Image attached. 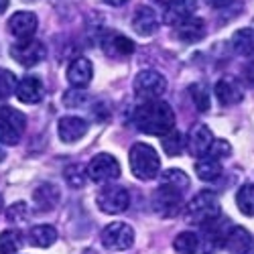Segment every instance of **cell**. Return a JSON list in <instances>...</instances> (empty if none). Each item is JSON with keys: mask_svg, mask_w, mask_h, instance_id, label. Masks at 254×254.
Instances as JSON below:
<instances>
[{"mask_svg": "<svg viewBox=\"0 0 254 254\" xmlns=\"http://www.w3.org/2000/svg\"><path fill=\"white\" fill-rule=\"evenodd\" d=\"M132 122L140 132L163 138L165 134L175 130V112L163 100L142 102L132 114Z\"/></svg>", "mask_w": 254, "mask_h": 254, "instance_id": "1", "label": "cell"}, {"mask_svg": "<svg viewBox=\"0 0 254 254\" xmlns=\"http://www.w3.org/2000/svg\"><path fill=\"white\" fill-rule=\"evenodd\" d=\"M222 207L220 199L214 191H199L191 201L185 205V220L193 226H207L211 222L220 220Z\"/></svg>", "mask_w": 254, "mask_h": 254, "instance_id": "2", "label": "cell"}, {"mask_svg": "<svg viewBox=\"0 0 254 254\" xmlns=\"http://www.w3.org/2000/svg\"><path fill=\"white\" fill-rule=\"evenodd\" d=\"M130 171L140 181H151L161 173V157L151 144L134 142L128 153Z\"/></svg>", "mask_w": 254, "mask_h": 254, "instance_id": "3", "label": "cell"}, {"mask_svg": "<svg viewBox=\"0 0 254 254\" xmlns=\"http://www.w3.org/2000/svg\"><path fill=\"white\" fill-rule=\"evenodd\" d=\"M27 128V118L25 114L10 108V106H0V144L14 146L23 138Z\"/></svg>", "mask_w": 254, "mask_h": 254, "instance_id": "4", "label": "cell"}, {"mask_svg": "<svg viewBox=\"0 0 254 254\" xmlns=\"http://www.w3.org/2000/svg\"><path fill=\"white\" fill-rule=\"evenodd\" d=\"M96 203L104 214H110V216L122 214V211H126L130 205V193H128V189H124L120 185L108 183L98 191Z\"/></svg>", "mask_w": 254, "mask_h": 254, "instance_id": "5", "label": "cell"}, {"mask_svg": "<svg viewBox=\"0 0 254 254\" xmlns=\"http://www.w3.org/2000/svg\"><path fill=\"white\" fill-rule=\"evenodd\" d=\"M167 92V77L155 69H144L134 77V94L144 102L161 100Z\"/></svg>", "mask_w": 254, "mask_h": 254, "instance_id": "6", "label": "cell"}, {"mask_svg": "<svg viewBox=\"0 0 254 254\" xmlns=\"http://www.w3.org/2000/svg\"><path fill=\"white\" fill-rule=\"evenodd\" d=\"M102 244L112 252H124L134 244V230L124 222H112L102 230Z\"/></svg>", "mask_w": 254, "mask_h": 254, "instance_id": "7", "label": "cell"}, {"mask_svg": "<svg viewBox=\"0 0 254 254\" xmlns=\"http://www.w3.org/2000/svg\"><path fill=\"white\" fill-rule=\"evenodd\" d=\"M86 169H88V177L94 183H106L108 185L110 181L120 177V163H118L116 157H112L108 153H100V155L92 157Z\"/></svg>", "mask_w": 254, "mask_h": 254, "instance_id": "8", "label": "cell"}, {"mask_svg": "<svg viewBox=\"0 0 254 254\" xmlns=\"http://www.w3.org/2000/svg\"><path fill=\"white\" fill-rule=\"evenodd\" d=\"M47 55L45 45L37 39H29V41H16L10 47V57L23 67H33L37 63H41Z\"/></svg>", "mask_w": 254, "mask_h": 254, "instance_id": "9", "label": "cell"}, {"mask_svg": "<svg viewBox=\"0 0 254 254\" xmlns=\"http://www.w3.org/2000/svg\"><path fill=\"white\" fill-rule=\"evenodd\" d=\"M153 209L155 214L161 216V218H175L181 207H183V193L175 191V189H169V187H163L159 185V189L153 193Z\"/></svg>", "mask_w": 254, "mask_h": 254, "instance_id": "10", "label": "cell"}, {"mask_svg": "<svg viewBox=\"0 0 254 254\" xmlns=\"http://www.w3.org/2000/svg\"><path fill=\"white\" fill-rule=\"evenodd\" d=\"M39 27V20L37 14L31 10H18L8 18V31L16 41H29L35 39Z\"/></svg>", "mask_w": 254, "mask_h": 254, "instance_id": "11", "label": "cell"}, {"mask_svg": "<svg viewBox=\"0 0 254 254\" xmlns=\"http://www.w3.org/2000/svg\"><path fill=\"white\" fill-rule=\"evenodd\" d=\"M102 51L114 59H126L134 53V43L126 35L110 31L102 37Z\"/></svg>", "mask_w": 254, "mask_h": 254, "instance_id": "12", "label": "cell"}, {"mask_svg": "<svg viewBox=\"0 0 254 254\" xmlns=\"http://www.w3.org/2000/svg\"><path fill=\"white\" fill-rule=\"evenodd\" d=\"M214 140L216 138H214V134H211V130L207 128V126L205 124H197L187 134V151H189L191 157H197V159L207 157Z\"/></svg>", "mask_w": 254, "mask_h": 254, "instance_id": "13", "label": "cell"}, {"mask_svg": "<svg viewBox=\"0 0 254 254\" xmlns=\"http://www.w3.org/2000/svg\"><path fill=\"white\" fill-rule=\"evenodd\" d=\"M94 77V65L86 57H75L67 67V81L75 90H86Z\"/></svg>", "mask_w": 254, "mask_h": 254, "instance_id": "14", "label": "cell"}, {"mask_svg": "<svg viewBox=\"0 0 254 254\" xmlns=\"http://www.w3.org/2000/svg\"><path fill=\"white\" fill-rule=\"evenodd\" d=\"M57 132L63 142H77L79 138L86 136L88 122L79 116H63L57 122Z\"/></svg>", "mask_w": 254, "mask_h": 254, "instance_id": "15", "label": "cell"}, {"mask_svg": "<svg viewBox=\"0 0 254 254\" xmlns=\"http://www.w3.org/2000/svg\"><path fill=\"white\" fill-rule=\"evenodd\" d=\"M195 10H197V2H195V0H173V2L167 6L163 20H165L167 25L177 27V25L183 23V20L195 16Z\"/></svg>", "mask_w": 254, "mask_h": 254, "instance_id": "16", "label": "cell"}, {"mask_svg": "<svg viewBox=\"0 0 254 254\" xmlns=\"http://www.w3.org/2000/svg\"><path fill=\"white\" fill-rule=\"evenodd\" d=\"M216 98L222 106H236L242 102L244 92H242V83L234 77H222L216 83Z\"/></svg>", "mask_w": 254, "mask_h": 254, "instance_id": "17", "label": "cell"}, {"mask_svg": "<svg viewBox=\"0 0 254 254\" xmlns=\"http://www.w3.org/2000/svg\"><path fill=\"white\" fill-rule=\"evenodd\" d=\"M45 96V88L43 81L35 75H27L18 81L16 86V98L23 104H39Z\"/></svg>", "mask_w": 254, "mask_h": 254, "instance_id": "18", "label": "cell"}, {"mask_svg": "<svg viewBox=\"0 0 254 254\" xmlns=\"http://www.w3.org/2000/svg\"><path fill=\"white\" fill-rule=\"evenodd\" d=\"M175 37L183 43H199L205 37V23L199 16H191L175 27Z\"/></svg>", "mask_w": 254, "mask_h": 254, "instance_id": "19", "label": "cell"}, {"mask_svg": "<svg viewBox=\"0 0 254 254\" xmlns=\"http://www.w3.org/2000/svg\"><path fill=\"white\" fill-rule=\"evenodd\" d=\"M132 29L142 35V37H149L159 29V16L151 6H140L134 16H132Z\"/></svg>", "mask_w": 254, "mask_h": 254, "instance_id": "20", "label": "cell"}, {"mask_svg": "<svg viewBox=\"0 0 254 254\" xmlns=\"http://www.w3.org/2000/svg\"><path fill=\"white\" fill-rule=\"evenodd\" d=\"M252 244V238L248 234V230L240 228V226H232L228 230V236H226V244L224 248L232 254H246L248 248Z\"/></svg>", "mask_w": 254, "mask_h": 254, "instance_id": "21", "label": "cell"}, {"mask_svg": "<svg viewBox=\"0 0 254 254\" xmlns=\"http://www.w3.org/2000/svg\"><path fill=\"white\" fill-rule=\"evenodd\" d=\"M33 201H35V207L39 211H51L59 203V189L53 183L39 185L33 193Z\"/></svg>", "mask_w": 254, "mask_h": 254, "instance_id": "22", "label": "cell"}, {"mask_svg": "<svg viewBox=\"0 0 254 254\" xmlns=\"http://www.w3.org/2000/svg\"><path fill=\"white\" fill-rule=\"evenodd\" d=\"M27 240L31 246H37V248H49L55 244L57 240V230L53 226H47V224H41V226H33L27 234Z\"/></svg>", "mask_w": 254, "mask_h": 254, "instance_id": "23", "label": "cell"}, {"mask_svg": "<svg viewBox=\"0 0 254 254\" xmlns=\"http://www.w3.org/2000/svg\"><path fill=\"white\" fill-rule=\"evenodd\" d=\"M195 173L201 181H216L222 175V163L214 157H201L195 163Z\"/></svg>", "mask_w": 254, "mask_h": 254, "instance_id": "24", "label": "cell"}, {"mask_svg": "<svg viewBox=\"0 0 254 254\" xmlns=\"http://www.w3.org/2000/svg\"><path fill=\"white\" fill-rule=\"evenodd\" d=\"M232 47L236 53L254 59V29H242L236 31L232 37Z\"/></svg>", "mask_w": 254, "mask_h": 254, "instance_id": "25", "label": "cell"}, {"mask_svg": "<svg viewBox=\"0 0 254 254\" xmlns=\"http://www.w3.org/2000/svg\"><path fill=\"white\" fill-rule=\"evenodd\" d=\"M161 185L175 189L179 193H185L189 189V177L181 171V169H167V171L161 173Z\"/></svg>", "mask_w": 254, "mask_h": 254, "instance_id": "26", "label": "cell"}, {"mask_svg": "<svg viewBox=\"0 0 254 254\" xmlns=\"http://www.w3.org/2000/svg\"><path fill=\"white\" fill-rule=\"evenodd\" d=\"M173 248L177 254H195L201 248V242L199 236L193 234V232H181L173 240Z\"/></svg>", "mask_w": 254, "mask_h": 254, "instance_id": "27", "label": "cell"}, {"mask_svg": "<svg viewBox=\"0 0 254 254\" xmlns=\"http://www.w3.org/2000/svg\"><path fill=\"white\" fill-rule=\"evenodd\" d=\"M161 144H163V151L169 157H179L183 153V149H187V138L179 130H171L161 138Z\"/></svg>", "mask_w": 254, "mask_h": 254, "instance_id": "28", "label": "cell"}, {"mask_svg": "<svg viewBox=\"0 0 254 254\" xmlns=\"http://www.w3.org/2000/svg\"><path fill=\"white\" fill-rule=\"evenodd\" d=\"M236 205L244 216H254V183H246L236 193Z\"/></svg>", "mask_w": 254, "mask_h": 254, "instance_id": "29", "label": "cell"}, {"mask_svg": "<svg viewBox=\"0 0 254 254\" xmlns=\"http://www.w3.org/2000/svg\"><path fill=\"white\" fill-rule=\"evenodd\" d=\"M23 246V234L18 230H4L0 234V254H14Z\"/></svg>", "mask_w": 254, "mask_h": 254, "instance_id": "30", "label": "cell"}, {"mask_svg": "<svg viewBox=\"0 0 254 254\" xmlns=\"http://www.w3.org/2000/svg\"><path fill=\"white\" fill-rule=\"evenodd\" d=\"M63 177H65V183H67L69 187H73V189L83 187V185H86V181L90 179V177H88V169H83V167L77 165V163L67 165L65 171H63Z\"/></svg>", "mask_w": 254, "mask_h": 254, "instance_id": "31", "label": "cell"}, {"mask_svg": "<svg viewBox=\"0 0 254 254\" xmlns=\"http://www.w3.org/2000/svg\"><path fill=\"white\" fill-rule=\"evenodd\" d=\"M189 96H191L193 106L199 112L209 110V90L205 83H191V86H189Z\"/></svg>", "mask_w": 254, "mask_h": 254, "instance_id": "32", "label": "cell"}, {"mask_svg": "<svg viewBox=\"0 0 254 254\" xmlns=\"http://www.w3.org/2000/svg\"><path fill=\"white\" fill-rule=\"evenodd\" d=\"M16 86H18L16 75L4 67H0V100L10 98L12 94H16Z\"/></svg>", "mask_w": 254, "mask_h": 254, "instance_id": "33", "label": "cell"}, {"mask_svg": "<svg viewBox=\"0 0 254 254\" xmlns=\"http://www.w3.org/2000/svg\"><path fill=\"white\" fill-rule=\"evenodd\" d=\"M29 205L25 203V201H16V203H12L8 209H6V220L8 222H12V224H23V222H27L29 220Z\"/></svg>", "mask_w": 254, "mask_h": 254, "instance_id": "34", "label": "cell"}, {"mask_svg": "<svg viewBox=\"0 0 254 254\" xmlns=\"http://www.w3.org/2000/svg\"><path fill=\"white\" fill-rule=\"evenodd\" d=\"M88 102V96L83 94V90H67L65 94H63V104L67 106V108H79V106H83Z\"/></svg>", "mask_w": 254, "mask_h": 254, "instance_id": "35", "label": "cell"}, {"mask_svg": "<svg viewBox=\"0 0 254 254\" xmlns=\"http://www.w3.org/2000/svg\"><path fill=\"white\" fill-rule=\"evenodd\" d=\"M230 153H232L230 142H226V140H214V144H211V149H209L207 155L218 159V161H222L224 157H230Z\"/></svg>", "mask_w": 254, "mask_h": 254, "instance_id": "36", "label": "cell"}, {"mask_svg": "<svg viewBox=\"0 0 254 254\" xmlns=\"http://www.w3.org/2000/svg\"><path fill=\"white\" fill-rule=\"evenodd\" d=\"M242 79L248 83V86L254 88V59H250V61L246 63V67H244V71H242Z\"/></svg>", "mask_w": 254, "mask_h": 254, "instance_id": "37", "label": "cell"}, {"mask_svg": "<svg viewBox=\"0 0 254 254\" xmlns=\"http://www.w3.org/2000/svg\"><path fill=\"white\" fill-rule=\"evenodd\" d=\"M205 2L214 8H230L232 4H236V0H205Z\"/></svg>", "mask_w": 254, "mask_h": 254, "instance_id": "38", "label": "cell"}, {"mask_svg": "<svg viewBox=\"0 0 254 254\" xmlns=\"http://www.w3.org/2000/svg\"><path fill=\"white\" fill-rule=\"evenodd\" d=\"M106 4H110V6H124L128 0H104Z\"/></svg>", "mask_w": 254, "mask_h": 254, "instance_id": "39", "label": "cell"}, {"mask_svg": "<svg viewBox=\"0 0 254 254\" xmlns=\"http://www.w3.org/2000/svg\"><path fill=\"white\" fill-rule=\"evenodd\" d=\"M8 8V0H0V14Z\"/></svg>", "mask_w": 254, "mask_h": 254, "instance_id": "40", "label": "cell"}, {"mask_svg": "<svg viewBox=\"0 0 254 254\" xmlns=\"http://www.w3.org/2000/svg\"><path fill=\"white\" fill-rule=\"evenodd\" d=\"M153 2H157V4H165V6H169L173 2V0H153Z\"/></svg>", "mask_w": 254, "mask_h": 254, "instance_id": "41", "label": "cell"}, {"mask_svg": "<svg viewBox=\"0 0 254 254\" xmlns=\"http://www.w3.org/2000/svg\"><path fill=\"white\" fill-rule=\"evenodd\" d=\"M4 157H6V153H4L2 149H0V163H2V161H4Z\"/></svg>", "mask_w": 254, "mask_h": 254, "instance_id": "42", "label": "cell"}, {"mask_svg": "<svg viewBox=\"0 0 254 254\" xmlns=\"http://www.w3.org/2000/svg\"><path fill=\"white\" fill-rule=\"evenodd\" d=\"M0 211H2V195H0Z\"/></svg>", "mask_w": 254, "mask_h": 254, "instance_id": "43", "label": "cell"}]
</instances>
